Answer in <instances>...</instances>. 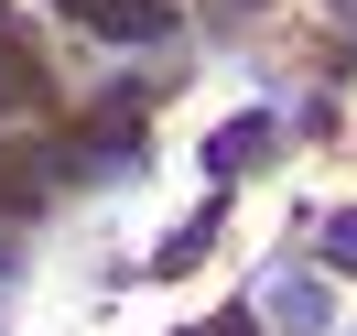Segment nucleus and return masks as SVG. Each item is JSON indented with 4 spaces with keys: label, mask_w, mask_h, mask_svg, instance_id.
<instances>
[{
    "label": "nucleus",
    "mask_w": 357,
    "mask_h": 336,
    "mask_svg": "<svg viewBox=\"0 0 357 336\" xmlns=\"http://www.w3.org/2000/svg\"><path fill=\"white\" fill-rule=\"evenodd\" d=\"M195 336H249V314H217V326H195Z\"/></svg>",
    "instance_id": "obj_4"
},
{
    "label": "nucleus",
    "mask_w": 357,
    "mask_h": 336,
    "mask_svg": "<svg viewBox=\"0 0 357 336\" xmlns=\"http://www.w3.org/2000/svg\"><path fill=\"white\" fill-rule=\"evenodd\" d=\"M260 314H271L282 336H325V326H335L325 282H303V271H271V282H260Z\"/></svg>",
    "instance_id": "obj_1"
},
{
    "label": "nucleus",
    "mask_w": 357,
    "mask_h": 336,
    "mask_svg": "<svg viewBox=\"0 0 357 336\" xmlns=\"http://www.w3.org/2000/svg\"><path fill=\"white\" fill-rule=\"evenodd\" d=\"M260 152H271V119H227V131L206 141V174H249Z\"/></svg>",
    "instance_id": "obj_2"
},
{
    "label": "nucleus",
    "mask_w": 357,
    "mask_h": 336,
    "mask_svg": "<svg viewBox=\"0 0 357 336\" xmlns=\"http://www.w3.org/2000/svg\"><path fill=\"white\" fill-rule=\"evenodd\" d=\"M325 261L357 271V206H335V217H325Z\"/></svg>",
    "instance_id": "obj_3"
}]
</instances>
